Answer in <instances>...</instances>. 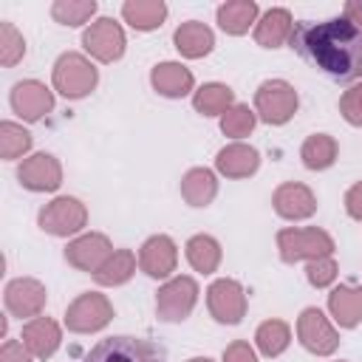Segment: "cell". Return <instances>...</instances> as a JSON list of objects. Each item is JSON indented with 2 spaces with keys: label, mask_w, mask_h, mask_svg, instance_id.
I'll return each instance as SVG.
<instances>
[{
  "label": "cell",
  "mask_w": 362,
  "mask_h": 362,
  "mask_svg": "<svg viewBox=\"0 0 362 362\" xmlns=\"http://www.w3.org/2000/svg\"><path fill=\"white\" fill-rule=\"evenodd\" d=\"M181 195L189 206H206L212 204V198L218 195V178L212 170L206 167H192L184 178H181Z\"/></svg>",
  "instance_id": "24"
},
{
  "label": "cell",
  "mask_w": 362,
  "mask_h": 362,
  "mask_svg": "<svg viewBox=\"0 0 362 362\" xmlns=\"http://www.w3.org/2000/svg\"><path fill=\"white\" fill-rule=\"evenodd\" d=\"M246 291L232 277H221L206 288V308L221 325H238L246 317Z\"/></svg>",
  "instance_id": "9"
},
{
  "label": "cell",
  "mask_w": 362,
  "mask_h": 362,
  "mask_svg": "<svg viewBox=\"0 0 362 362\" xmlns=\"http://www.w3.org/2000/svg\"><path fill=\"white\" fill-rule=\"evenodd\" d=\"M255 342H257V351L263 356H280L291 345V328L283 320H266L257 325Z\"/></svg>",
  "instance_id": "31"
},
{
  "label": "cell",
  "mask_w": 362,
  "mask_h": 362,
  "mask_svg": "<svg viewBox=\"0 0 362 362\" xmlns=\"http://www.w3.org/2000/svg\"><path fill=\"white\" fill-rule=\"evenodd\" d=\"M184 249H187L189 266L201 274H212L221 266V243L212 235H192Z\"/></svg>",
  "instance_id": "29"
},
{
  "label": "cell",
  "mask_w": 362,
  "mask_h": 362,
  "mask_svg": "<svg viewBox=\"0 0 362 362\" xmlns=\"http://www.w3.org/2000/svg\"><path fill=\"white\" fill-rule=\"evenodd\" d=\"M223 362H257V354L249 342L243 339H235L232 345L223 348Z\"/></svg>",
  "instance_id": "38"
},
{
  "label": "cell",
  "mask_w": 362,
  "mask_h": 362,
  "mask_svg": "<svg viewBox=\"0 0 362 362\" xmlns=\"http://www.w3.org/2000/svg\"><path fill=\"white\" fill-rule=\"evenodd\" d=\"M173 42H175V51L187 59H201L206 57L212 48H215V34L209 25L198 23V20H189V23H181L173 34Z\"/></svg>",
  "instance_id": "21"
},
{
  "label": "cell",
  "mask_w": 362,
  "mask_h": 362,
  "mask_svg": "<svg viewBox=\"0 0 362 362\" xmlns=\"http://www.w3.org/2000/svg\"><path fill=\"white\" fill-rule=\"evenodd\" d=\"M0 362H34V356H31V351L23 342L6 339L3 348H0Z\"/></svg>",
  "instance_id": "39"
},
{
  "label": "cell",
  "mask_w": 362,
  "mask_h": 362,
  "mask_svg": "<svg viewBox=\"0 0 362 362\" xmlns=\"http://www.w3.org/2000/svg\"><path fill=\"white\" fill-rule=\"evenodd\" d=\"M297 337H300L303 348L317 354V356H331L339 345L337 328L331 325V320L320 308H305L297 317Z\"/></svg>",
  "instance_id": "11"
},
{
  "label": "cell",
  "mask_w": 362,
  "mask_h": 362,
  "mask_svg": "<svg viewBox=\"0 0 362 362\" xmlns=\"http://www.w3.org/2000/svg\"><path fill=\"white\" fill-rule=\"evenodd\" d=\"M45 300H48V291L34 277H17L6 286V308L11 317L34 320L45 308Z\"/></svg>",
  "instance_id": "12"
},
{
  "label": "cell",
  "mask_w": 362,
  "mask_h": 362,
  "mask_svg": "<svg viewBox=\"0 0 362 362\" xmlns=\"http://www.w3.org/2000/svg\"><path fill=\"white\" fill-rule=\"evenodd\" d=\"M175 263H178V246L170 235H153L141 243L139 249V266L144 274L156 277V280H164L175 272Z\"/></svg>",
  "instance_id": "16"
},
{
  "label": "cell",
  "mask_w": 362,
  "mask_h": 362,
  "mask_svg": "<svg viewBox=\"0 0 362 362\" xmlns=\"http://www.w3.org/2000/svg\"><path fill=\"white\" fill-rule=\"evenodd\" d=\"M198 303V283L187 274L167 280L156 294V314L164 322H181L192 314Z\"/></svg>",
  "instance_id": "7"
},
{
  "label": "cell",
  "mask_w": 362,
  "mask_h": 362,
  "mask_svg": "<svg viewBox=\"0 0 362 362\" xmlns=\"http://www.w3.org/2000/svg\"><path fill=\"white\" fill-rule=\"evenodd\" d=\"M124 31L119 23H113L110 17H99L93 20L85 31H82V48L96 59V62H116L124 54Z\"/></svg>",
  "instance_id": "10"
},
{
  "label": "cell",
  "mask_w": 362,
  "mask_h": 362,
  "mask_svg": "<svg viewBox=\"0 0 362 362\" xmlns=\"http://www.w3.org/2000/svg\"><path fill=\"white\" fill-rule=\"evenodd\" d=\"M232 105H235V93L229 85H221V82H206L192 96V107L201 116H223Z\"/></svg>",
  "instance_id": "27"
},
{
  "label": "cell",
  "mask_w": 362,
  "mask_h": 362,
  "mask_svg": "<svg viewBox=\"0 0 362 362\" xmlns=\"http://www.w3.org/2000/svg\"><path fill=\"white\" fill-rule=\"evenodd\" d=\"M133 272H136V255L130 249H116L102 263V269L93 274V280L99 286H122V283H127L133 277Z\"/></svg>",
  "instance_id": "30"
},
{
  "label": "cell",
  "mask_w": 362,
  "mask_h": 362,
  "mask_svg": "<svg viewBox=\"0 0 362 362\" xmlns=\"http://www.w3.org/2000/svg\"><path fill=\"white\" fill-rule=\"evenodd\" d=\"M11 110L25 122H40L54 110V93L37 79H23L11 88Z\"/></svg>",
  "instance_id": "13"
},
{
  "label": "cell",
  "mask_w": 362,
  "mask_h": 362,
  "mask_svg": "<svg viewBox=\"0 0 362 362\" xmlns=\"http://www.w3.org/2000/svg\"><path fill=\"white\" fill-rule=\"evenodd\" d=\"M342 17H348L351 23H359L362 25V0H348L345 8H342Z\"/></svg>",
  "instance_id": "41"
},
{
  "label": "cell",
  "mask_w": 362,
  "mask_h": 362,
  "mask_svg": "<svg viewBox=\"0 0 362 362\" xmlns=\"http://www.w3.org/2000/svg\"><path fill=\"white\" fill-rule=\"evenodd\" d=\"M85 362H167V354L141 337H107L88 351Z\"/></svg>",
  "instance_id": "3"
},
{
  "label": "cell",
  "mask_w": 362,
  "mask_h": 362,
  "mask_svg": "<svg viewBox=\"0 0 362 362\" xmlns=\"http://www.w3.org/2000/svg\"><path fill=\"white\" fill-rule=\"evenodd\" d=\"M113 320V305L105 294L99 291H85L79 294L68 311H65V325L68 331L74 334H93V331H102L107 322Z\"/></svg>",
  "instance_id": "8"
},
{
  "label": "cell",
  "mask_w": 362,
  "mask_h": 362,
  "mask_svg": "<svg viewBox=\"0 0 362 362\" xmlns=\"http://www.w3.org/2000/svg\"><path fill=\"white\" fill-rule=\"evenodd\" d=\"M122 17L136 31H153L167 20V6L161 0H127L122 6Z\"/></svg>",
  "instance_id": "26"
},
{
  "label": "cell",
  "mask_w": 362,
  "mask_h": 362,
  "mask_svg": "<svg viewBox=\"0 0 362 362\" xmlns=\"http://www.w3.org/2000/svg\"><path fill=\"white\" fill-rule=\"evenodd\" d=\"M291 48L339 82L362 79V25L348 17L325 23H300L291 31Z\"/></svg>",
  "instance_id": "1"
},
{
  "label": "cell",
  "mask_w": 362,
  "mask_h": 362,
  "mask_svg": "<svg viewBox=\"0 0 362 362\" xmlns=\"http://www.w3.org/2000/svg\"><path fill=\"white\" fill-rule=\"evenodd\" d=\"M294 20L288 8H269L257 23H255V42L263 48H280L283 42L291 40Z\"/></svg>",
  "instance_id": "22"
},
{
  "label": "cell",
  "mask_w": 362,
  "mask_h": 362,
  "mask_svg": "<svg viewBox=\"0 0 362 362\" xmlns=\"http://www.w3.org/2000/svg\"><path fill=\"white\" fill-rule=\"evenodd\" d=\"M37 223L42 232L48 235H57V238H68V235H76L79 229H85L88 223V209L79 198L74 195H59L54 198L51 204H45L37 215Z\"/></svg>",
  "instance_id": "6"
},
{
  "label": "cell",
  "mask_w": 362,
  "mask_h": 362,
  "mask_svg": "<svg viewBox=\"0 0 362 362\" xmlns=\"http://www.w3.org/2000/svg\"><path fill=\"white\" fill-rule=\"evenodd\" d=\"M297 90L286 79H266L255 90V113L266 124H286L297 113Z\"/></svg>",
  "instance_id": "5"
},
{
  "label": "cell",
  "mask_w": 362,
  "mask_h": 362,
  "mask_svg": "<svg viewBox=\"0 0 362 362\" xmlns=\"http://www.w3.org/2000/svg\"><path fill=\"white\" fill-rule=\"evenodd\" d=\"M328 311L339 328H354L362 322V288L359 286H337L328 294Z\"/></svg>",
  "instance_id": "23"
},
{
  "label": "cell",
  "mask_w": 362,
  "mask_h": 362,
  "mask_svg": "<svg viewBox=\"0 0 362 362\" xmlns=\"http://www.w3.org/2000/svg\"><path fill=\"white\" fill-rule=\"evenodd\" d=\"M277 249L283 263L317 260L334 255V238L320 226H288L277 232Z\"/></svg>",
  "instance_id": "2"
},
{
  "label": "cell",
  "mask_w": 362,
  "mask_h": 362,
  "mask_svg": "<svg viewBox=\"0 0 362 362\" xmlns=\"http://www.w3.org/2000/svg\"><path fill=\"white\" fill-rule=\"evenodd\" d=\"M28 150H31V133L17 122H3L0 124V156L11 161V158L25 156Z\"/></svg>",
  "instance_id": "32"
},
{
  "label": "cell",
  "mask_w": 362,
  "mask_h": 362,
  "mask_svg": "<svg viewBox=\"0 0 362 362\" xmlns=\"http://www.w3.org/2000/svg\"><path fill=\"white\" fill-rule=\"evenodd\" d=\"M96 14L93 0H57L51 6V17L62 25H82Z\"/></svg>",
  "instance_id": "33"
},
{
  "label": "cell",
  "mask_w": 362,
  "mask_h": 362,
  "mask_svg": "<svg viewBox=\"0 0 362 362\" xmlns=\"http://www.w3.org/2000/svg\"><path fill=\"white\" fill-rule=\"evenodd\" d=\"M23 57H25V40H23V34L14 28V23L3 20L0 23V62L6 68H11Z\"/></svg>",
  "instance_id": "35"
},
{
  "label": "cell",
  "mask_w": 362,
  "mask_h": 362,
  "mask_svg": "<svg viewBox=\"0 0 362 362\" xmlns=\"http://www.w3.org/2000/svg\"><path fill=\"white\" fill-rule=\"evenodd\" d=\"M257 3L255 0H229L223 6H218V25L232 34V37H240L249 31L252 23H257Z\"/></svg>",
  "instance_id": "25"
},
{
  "label": "cell",
  "mask_w": 362,
  "mask_h": 362,
  "mask_svg": "<svg viewBox=\"0 0 362 362\" xmlns=\"http://www.w3.org/2000/svg\"><path fill=\"white\" fill-rule=\"evenodd\" d=\"M150 85L167 96V99H181L192 90L195 85V76L189 68H184L181 62H158L153 71H150Z\"/></svg>",
  "instance_id": "20"
},
{
  "label": "cell",
  "mask_w": 362,
  "mask_h": 362,
  "mask_svg": "<svg viewBox=\"0 0 362 362\" xmlns=\"http://www.w3.org/2000/svg\"><path fill=\"white\" fill-rule=\"evenodd\" d=\"M255 122H257V113L249 105H232L221 116V130L229 139H243V136H249L255 130Z\"/></svg>",
  "instance_id": "34"
},
{
  "label": "cell",
  "mask_w": 362,
  "mask_h": 362,
  "mask_svg": "<svg viewBox=\"0 0 362 362\" xmlns=\"http://www.w3.org/2000/svg\"><path fill=\"white\" fill-rule=\"evenodd\" d=\"M20 339H23V345L31 351L34 359H48V356L59 348L62 331H59V325H57L51 317H34V320H28V322L23 325Z\"/></svg>",
  "instance_id": "18"
},
{
  "label": "cell",
  "mask_w": 362,
  "mask_h": 362,
  "mask_svg": "<svg viewBox=\"0 0 362 362\" xmlns=\"http://www.w3.org/2000/svg\"><path fill=\"white\" fill-rule=\"evenodd\" d=\"M339 113L345 116L348 124L354 127H362V85L356 88H348L339 99Z\"/></svg>",
  "instance_id": "37"
},
{
  "label": "cell",
  "mask_w": 362,
  "mask_h": 362,
  "mask_svg": "<svg viewBox=\"0 0 362 362\" xmlns=\"http://www.w3.org/2000/svg\"><path fill=\"white\" fill-rule=\"evenodd\" d=\"M113 255V246L110 240L102 235V232H88V235H79L76 240H71L65 246V260L79 269V272H99L102 263Z\"/></svg>",
  "instance_id": "15"
},
{
  "label": "cell",
  "mask_w": 362,
  "mask_h": 362,
  "mask_svg": "<svg viewBox=\"0 0 362 362\" xmlns=\"http://www.w3.org/2000/svg\"><path fill=\"white\" fill-rule=\"evenodd\" d=\"M337 153H339L337 139L328 133H314L300 147V158L308 170H328L337 161Z\"/></svg>",
  "instance_id": "28"
},
{
  "label": "cell",
  "mask_w": 362,
  "mask_h": 362,
  "mask_svg": "<svg viewBox=\"0 0 362 362\" xmlns=\"http://www.w3.org/2000/svg\"><path fill=\"white\" fill-rule=\"evenodd\" d=\"M17 178L31 192H54L62 184V167L51 153H34L23 158Z\"/></svg>",
  "instance_id": "14"
},
{
  "label": "cell",
  "mask_w": 362,
  "mask_h": 362,
  "mask_svg": "<svg viewBox=\"0 0 362 362\" xmlns=\"http://www.w3.org/2000/svg\"><path fill=\"white\" fill-rule=\"evenodd\" d=\"M345 209L354 221H362V181H356L348 192H345Z\"/></svg>",
  "instance_id": "40"
},
{
  "label": "cell",
  "mask_w": 362,
  "mask_h": 362,
  "mask_svg": "<svg viewBox=\"0 0 362 362\" xmlns=\"http://www.w3.org/2000/svg\"><path fill=\"white\" fill-rule=\"evenodd\" d=\"M257 167H260V153L243 141H232V144L221 147L215 156V170L226 178H246Z\"/></svg>",
  "instance_id": "19"
},
{
  "label": "cell",
  "mask_w": 362,
  "mask_h": 362,
  "mask_svg": "<svg viewBox=\"0 0 362 362\" xmlns=\"http://www.w3.org/2000/svg\"><path fill=\"white\" fill-rule=\"evenodd\" d=\"M99 82V74L93 68V62L85 54L76 51H65L57 62H54V90L62 93L65 99H82L88 96Z\"/></svg>",
  "instance_id": "4"
},
{
  "label": "cell",
  "mask_w": 362,
  "mask_h": 362,
  "mask_svg": "<svg viewBox=\"0 0 362 362\" xmlns=\"http://www.w3.org/2000/svg\"><path fill=\"white\" fill-rule=\"evenodd\" d=\"M305 277H308V283H311L314 288H325V286H331V283L337 280V260H334V255L308 260V266H305Z\"/></svg>",
  "instance_id": "36"
},
{
  "label": "cell",
  "mask_w": 362,
  "mask_h": 362,
  "mask_svg": "<svg viewBox=\"0 0 362 362\" xmlns=\"http://www.w3.org/2000/svg\"><path fill=\"white\" fill-rule=\"evenodd\" d=\"M187 362H212L209 356H195V359H187Z\"/></svg>",
  "instance_id": "42"
},
{
  "label": "cell",
  "mask_w": 362,
  "mask_h": 362,
  "mask_svg": "<svg viewBox=\"0 0 362 362\" xmlns=\"http://www.w3.org/2000/svg\"><path fill=\"white\" fill-rule=\"evenodd\" d=\"M272 204H274V212L286 221H303L317 212V195L300 181L280 184L272 195Z\"/></svg>",
  "instance_id": "17"
}]
</instances>
